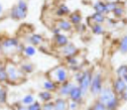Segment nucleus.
I'll return each mask as SVG.
<instances>
[{
	"label": "nucleus",
	"instance_id": "obj_7",
	"mask_svg": "<svg viewBox=\"0 0 127 110\" xmlns=\"http://www.w3.org/2000/svg\"><path fill=\"white\" fill-rule=\"evenodd\" d=\"M18 40L17 39H14V38H8V39H5L2 44H1V48L3 50V52L5 53H10L11 51L15 50L18 48Z\"/></svg>",
	"mask_w": 127,
	"mask_h": 110
},
{
	"label": "nucleus",
	"instance_id": "obj_39",
	"mask_svg": "<svg viewBox=\"0 0 127 110\" xmlns=\"http://www.w3.org/2000/svg\"><path fill=\"white\" fill-rule=\"evenodd\" d=\"M1 12H2V6L0 5V13H1Z\"/></svg>",
	"mask_w": 127,
	"mask_h": 110
},
{
	"label": "nucleus",
	"instance_id": "obj_38",
	"mask_svg": "<svg viewBox=\"0 0 127 110\" xmlns=\"http://www.w3.org/2000/svg\"><path fill=\"white\" fill-rule=\"evenodd\" d=\"M123 96H124V98H125V99H127V85H126V89H125V92L122 94V97H123Z\"/></svg>",
	"mask_w": 127,
	"mask_h": 110
},
{
	"label": "nucleus",
	"instance_id": "obj_25",
	"mask_svg": "<svg viewBox=\"0 0 127 110\" xmlns=\"http://www.w3.org/2000/svg\"><path fill=\"white\" fill-rule=\"evenodd\" d=\"M7 80V73L5 70V66L0 65V82H4Z\"/></svg>",
	"mask_w": 127,
	"mask_h": 110
},
{
	"label": "nucleus",
	"instance_id": "obj_21",
	"mask_svg": "<svg viewBox=\"0 0 127 110\" xmlns=\"http://www.w3.org/2000/svg\"><path fill=\"white\" fill-rule=\"evenodd\" d=\"M43 41V38L40 35H33L29 38V42L32 46H39Z\"/></svg>",
	"mask_w": 127,
	"mask_h": 110
},
{
	"label": "nucleus",
	"instance_id": "obj_22",
	"mask_svg": "<svg viewBox=\"0 0 127 110\" xmlns=\"http://www.w3.org/2000/svg\"><path fill=\"white\" fill-rule=\"evenodd\" d=\"M89 110H106V107L104 106L103 103H101L99 100H97L89 107Z\"/></svg>",
	"mask_w": 127,
	"mask_h": 110
},
{
	"label": "nucleus",
	"instance_id": "obj_23",
	"mask_svg": "<svg viewBox=\"0 0 127 110\" xmlns=\"http://www.w3.org/2000/svg\"><path fill=\"white\" fill-rule=\"evenodd\" d=\"M59 29L60 30H64V31H67L70 29V23H68L67 21H61L59 22Z\"/></svg>",
	"mask_w": 127,
	"mask_h": 110
},
{
	"label": "nucleus",
	"instance_id": "obj_2",
	"mask_svg": "<svg viewBox=\"0 0 127 110\" xmlns=\"http://www.w3.org/2000/svg\"><path fill=\"white\" fill-rule=\"evenodd\" d=\"M50 78L56 84H63L68 79V73L64 66H57L49 72Z\"/></svg>",
	"mask_w": 127,
	"mask_h": 110
},
{
	"label": "nucleus",
	"instance_id": "obj_18",
	"mask_svg": "<svg viewBox=\"0 0 127 110\" xmlns=\"http://www.w3.org/2000/svg\"><path fill=\"white\" fill-rule=\"evenodd\" d=\"M34 102H35V97H34V95L31 94V93H28V94H26V95L22 98V100H21L20 103L28 107L29 105H31V104L34 103Z\"/></svg>",
	"mask_w": 127,
	"mask_h": 110
},
{
	"label": "nucleus",
	"instance_id": "obj_19",
	"mask_svg": "<svg viewBox=\"0 0 127 110\" xmlns=\"http://www.w3.org/2000/svg\"><path fill=\"white\" fill-rule=\"evenodd\" d=\"M119 51L121 54L125 55L127 54V35L124 36L121 41H120V44H119Z\"/></svg>",
	"mask_w": 127,
	"mask_h": 110
},
{
	"label": "nucleus",
	"instance_id": "obj_12",
	"mask_svg": "<svg viewBox=\"0 0 127 110\" xmlns=\"http://www.w3.org/2000/svg\"><path fill=\"white\" fill-rule=\"evenodd\" d=\"M54 108L55 110H66L67 109V102L65 99L60 97L54 101Z\"/></svg>",
	"mask_w": 127,
	"mask_h": 110
},
{
	"label": "nucleus",
	"instance_id": "obj_17",
	"mask_svg": "<svg viewBox=\"0 0 127 110\" xmlns=\"http://www.w3.org/2000/svg\"><path fill=\"white\" fill-rule=\"evenodd\" d=\"M56 39V43L58 46L60 47H64L66 44H68V41H67V38L64 36V35H62V34H59V35H56L55 37Z\"/></svg>",
	"mask_w": 127,
	"mask_h": 110
},
{
	"label": "nucleus",
	"instance_id": "obj_8",
	"mask_svg": "<svg viewBox=\"0 0 127 110\" xmlns=\"http://www.w3.org/2000/svg\"><path fill=\"white\" fill-rule=\"evenodd\" d=\"M126 85L127 83L120 77H117L114 81H113V91L115 92L116 95H122L124 92H125V89H126Z\"/></svg>",
	"mask_w": 127,
	"mask_h": 110
},
{
	"label": "nucleus",
	"instance_id": "obj_15",
	"mask_svg": "<svg viewBox=\"0 0 127 110\" xmlns=\"http://www.w3.org/2000/svg\"><path fill=\"white\" fill-rule=\"evenodd\" d=\"M43 87H44V89L46 90V91H50V92H52V91H55L56 89H57V84L54 82V81H52L51 79H47V80H45L44 81V83H43Z\"/></svg>",
	"mask_w": 127,
	"mask_h": 110
},
{
	"label": "nucleus",
	"instance_id": "obj_40",
	"mask_svg": "<svg viewBox=\"0 0 127 110\" xmlns=\"http://www.w3.org/2000/svg\"><path fill=\"white\" fill-rule=\"evenodd\" d=\"M11 110H13V109H11Z\"/></svg>",
	"mask_w": 127,
	"mask_h": 110
},
{
	"label": "nucleus",
	"instance_id": "obj_27",
	"mask_svg": "<svg viewBox=\"0 0 127 110\" xmlns=\"http://www.w3.org/2000/svg\"><path fill=\"white\" fill-rule=\"evenodd\" d=\"M94 8H95V10L97 11V13H102V12H104V11H106L105 10V4H103L102 2H97L95 5H94Z\"/></svg>",
	"mask_w": 127,
	"mask_h": 110
},
{
	"label": "nucleus",
	"instance_id": "obj_4",
	"mask_svg": "<svg viewBox=\"0 0 127 110\" xmlns=\"http://www.w3.org/2000/svg\"><path fill=\"white\" fill-rule=\"evenodd\" d=\"M102 87V75L100 72H96L94 75H92L89 85V92L93 96H98Z\"/></svg>",
	"mask_w": 127,
	"mask_h": 110
},
{
	"label": "nucleus",
	"instance_id": "obj_28",
	"mask_svg": "<svg viewBox=\"0 0 127 110\" xmlns=\"http://www.w3.org/2000/svg\"><path fill=\"white\" fill-rule=\"evenodd\" d=\"M66 61H67V63H68L70 66H72V67H74V68H75V65L78 64V61H77L75 55H74V56H71V57H67V58H66Z\"/></svg>",
	"mask_w": 127,
	"mask_h": 110
},
{
	"label": "nucleus",
	"instance_id": "obj_31",
	"mask_svg": "<svg viewBox=\"0 0 127 110\" xmlns=\"http://www.w3.org/2000/svg\"><path fill=\"white\" fill-rule=\"evenodd\" d=\"M92 19H93L94 21H96L97 23H101V22H103V20H104L103 16H102L100 13H95V14L92 16Z\"/></svg>",
	"mask_w": 127,
	"mask_h": 110
},
{
	"label": "nucleus",
	"instance_id": "obj_29",
	"mask_svg": "<svg viewBox=\"0 0 127 110\" xmlns=\"http://www.w3.org/2000/svg\"><path fill=\"white\" fill-rule=\"evenodd\" d=\"M42 110H55V108H54V102L53 101H50V102L43 103Z\"/></svg>",
	"mask_w": 127,
	"mask_h": 110
},
{
	"label": "nucleus",
	"instance_id": "obj_35",
	"mask_svg": "<svg viewBox=\"0 0 127 110\" xmlns=\"http://www.w3.org/2000/svg\"><path fill=\"white\" fill-rule=\"evenodd\" d=\"M116 8V5H115V3H108V4H106L105 5V10L108 12V11H111V10H114Z\"/></svg>",
	"mask_w": 127,
	"mask_h": 110
},
{
	"label": "nucleus",
	"instance_id": "obj_1",
	"mask_svg": "<svg viewBox=\"0 0 127 110\" xmlns=\"http://www.w3.org/2000/svg\"><path fill=\"white\" fill-rule=\"evenodd\" d=\"M98 100L104 104L106 107V110H115L119 104V99L113 89L109 86H104L102 87L99 95H98Z\"/></svg>",
	"mask_w": 127,
	"mask_h": 110
},
{
	"label": "nucleus",
	"instance_id": "obj_5",
	"mask_svg": "<svg viewBox=\"0 0 127 110\" xmlns=\"http://www.w3.org/2000/svg\"><path fill=\"white\" fill-rule=\"evenodd\" d=\"M5 70L7 73V80L10 82H15L17 81L21 76H22V71L12 62H8L5 65Z\"/></svg>",
	"mask_w": 127,
	"mask_h": 110
},
{
	"label": "nucleus",
	"instance_id": "obj_33",
	"mask_svg": "<svg viewBox=\"0 0 127 110\" xmlns=\"http://www.w3.org/2000/svg\"><path fill=\"white\" fill-rule=\"evenodd\" d=\"M76 109H77V103H75L73 101H70L67 104V109L66 110H76Z\"/></svg>",
	"mask_w": 127,
	"mask_h": 110
},
{
	"label": "nucleus",
	"instance_id": "obj_9",
	"mask_svg": "<svg viewBox=\"0 0 127 110\" xmlns=\"http://www.w3.org/2000/svg\"><path fill=\"white\" fill-rule=\"evenodd\" d=\"M82 97H83V96H82V93H81L80 88H79L77 85H74V86L72 87V89H71L69 95H68V98L70 99V101H73V102H75V103L78 104V103L81 101Z\"/></svg>",
	"mask_w": 127,
	"mask_h": 110
},
{
	"label": "nucleus",
	"instance_id": "obj_13",
	"mask_svg": "<svg viewBox=\"0 0 127 110\" xmlns=\"http://www.w3.org/2000/svg\"><path fill=\"white\" fill-rule=\"evenodd\" d=\"M116 73H117V76L122 78L126 83H127V65L126 64H123V65H120L117 70H116Z\"/></svg>",
	"mask_w": 127,
	"mask_h": 110
},
{
	"label": "nucleus",
	"instance_id": "obj_14",
	"mask_svg": "<svg viewBox=\"0 0 127 110\" xmlns=\"http://www.w3.org/2000/svg\"><path fill=\"white\" fill-rule=\"evenodd\" d=\"M39 98H40V100H41L43 103L50 102V101H52V99H53V94H52V92H50V91L44 90V91H41V92L39 93Z\"/></svg>",
	"mask_w": 127,
	"mask_h": 110
},
{
	"label": "nucleus",
	"instance_id": "obj_32",
	"mask_svg": "<svg viewBox=\"0 0 127 110\" xmlns=\"http://www.w3.org/2000/svg\"><path fill=\"white\" fill-rule=\"evenodd\" d=\"M93 33L94 34H101L102 32H103V29H102V27L99 25V24H96L94 27H93Z\"/></svg>",
	"mask_w": 127,
	"mask_h": 110
},
{
	"label": "nucleus",
	"instance_id": "obj_10",
	"mask_svg": "<svg viewBox=\"0 0 127 110\" xmlns=\"http://www.w3.org/2000/svg\"><path fill=\"white\" fill-rule=\"evenodd\" d=\"M77 53V49L74 45L72 44H66L64 47L62 48V54L67 58V57H71V56H74Z\"/></svg>",
	"mask_w": 127,
	"mask_h": 110
},
{
	"label": "nucleus",
	"instance_id": "obj_24",
	"mask_svg": "<svg viewBox=\"0 0 127 110\" xmlns=\"http://www.w3.org/2000/svg\"><path fill=\"white\" fill-rule=\"evenodd\" d=\"M7 102V91L4 88H0V104Z\"/></svg>",
	"mask_w": 127,
	"mask_h": 110
},
{
	"label": "nucleus",
	"instance_id": "obj_11",
	"mask_svg": "<svg viewBox=\"0 0 127 110\" xmlns=\"http://www.w3.org/2000/svg\"><path fill=\"white\" fill-rule=\"evenodd\" d=\"M73 86H74V84L71 81H69V80H67L64 83L61 84L60 89H59L60 95L63 96V97H67L69 95V93H70V91H71V89H72Z\"/></svg>",
	"mask_w": 127,
	"mask_h": 110
},
{
	"label": "nucleus",
	"instance_id": "obj_6",
	"mask_svg": "<svg viewBox=\"0 0 127 110\" xmlns=\"http://www.w3.org/2000/svg\"><path fill=\"white\" fill-rule=\"evenodd\" d=\"M27 13V4L24 0H19L18 5L12 10V17L16 19H22L26 16Z\"/></svg>",
	"mask_w": 127,
	"mask_h": 110
},
{
	"label": "nucleus",
	"instance_id": "obj_16",
	"mask_svg": "<svg viewBox=\"0 0 127 110\" xmlns=\"http://www.w3.org/2000/svg\"><path fill=\"white\" fill-rule=\"evenodd\" d=\"M23 52H24V55H25L27 57H32V56H34V55L37 54V50H36L35 47L32 46V45L26 46V47L24 48Z\"/></svg>",
	"mask_w": 127,
	"mask_h": 110
},
{
	"label": "nucleus",
	"instance_id": "obj_26",
	"mask_svg": "<svg viewBox=\"0 0 127 110\" xmlns=\"http://www.w3.org/2000/svg\"><path fill=\"white\" fill-rule=\"evenodd\" d=\"M28 110H42V104L39 101H35L28 106Z\"/></svg>",
	"mask_w": 127,
	"mask_h": 110
},
{
	"label": "nucleus",
	"instance_id": "obj_20",
	"mask_svg": "<svg viewBox=\"0 0 127 110\" xmlns=\"http://www.w3.org/2000/svg\"><path fill=\"white\" fill-rule=\"evenodd\" d=\"M20 70L22 72H24V73H31L34 70V65L31 62H25V63H23L21 65Z\"/></svg>",
	"mask_w": 127,
	"mask_h": 110
},
{
	"label": "nucleus",
	"instance_id": "obj_37",
	"mask_svg": "<svg viewBox=\"0 0 127 110\" xmlns=\"http://www.w3.org/2000/svg\"><path fill=\"white\" fill-rule=\"evenodd\" d=\"M113 11H114L115 15H117V16H121V15H122V12H123V10H122L121 8H118V7H116Z\"/></svg>",
	"mask_w": 127,
	"mask_h": 110
},
{
	"label": "nucleus",
	"instance_id": "obj_30",
	"mask_svg": "<svg viewBox=\"0 0 127 110\" xmlns=\"http://www.w3.org/2000/svg\"><path fill=\"white\" fill-rule=\"evenodd\" d=\"M12 109L13 110H28V107L25 106V105H23V104H21L20 102H18V103H16V104L13 105V108Z\"/></svg>",
	"mask_w": 127,
	"mask_h": 110
},
{
	"label": "nucleus",
	"instance_id": "obj_36",
	"mask_svg": "<svg viewBox=\"0 0 127 110\" xmlns=\"http://www.w3.org/2000/svg\"><path fill=\"white\" fill-rule=\"evenodd\" d=\"M68 12V8L66 7V6H64V5H62L61 7H60V10H59V14H64V13H67Z\"/></svg>",
	"mask_w": 127,
	"mask_h": 110
},
{
	"label": "nucleus",
	"instance_id": "obj_3",
	"mask_svg": "<svg viewBox=\"0 0 127 110\" xmlns=\"http://www.w3.org/2000/svg\"><path fill=\"white\" fill-rule=\"evenodd\" d=\"M92 78V73L90 70H83L81 71V76L78 80V87L81 90L82 96H85L88 92H89V85H90V81Z\"/></svg>",
	"mask_w": 127,
	"mask_h": 110
},
{
	"label": "nucleus",
	"instance_id": "obj_34",
	"mask_svg": "<svg viewBox=\"0 0 127 110\" xmlns=\"http://www.w3.org/2000/svg\"><path fill=\"white\" fill-rule=\"evenodd\" d=\"M70 19H71V22H72V23L77 24V23H79V21H80V16L77 15V14H73V15H71Z\"/></svg>",
	"mask_w": 127,
	"mask_h": 110
}]
</instances>
